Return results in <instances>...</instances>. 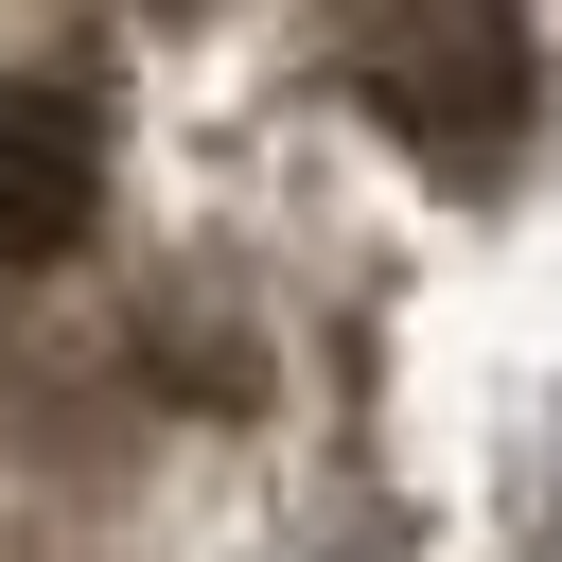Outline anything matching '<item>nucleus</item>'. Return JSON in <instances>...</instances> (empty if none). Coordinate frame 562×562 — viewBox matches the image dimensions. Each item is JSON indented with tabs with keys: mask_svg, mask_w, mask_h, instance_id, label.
Returning a JSON list of instances; mask_svg holds the SVG:
<instances>
[{
	"mask_svg": "<svg viewBox=\"0 0 562 562\" xmlns=\"http://www.w3.org/2000/svg\"><path fill=\"white\" fill-rule=\"evenodd\" d=\"M351 88H369L439 176H492V158L527 140V35H509L492 0H404V18H369Z\"/></svg>",
	"mask_w": 562,
	"mask_h": 562,
	"instance_id": "obj_1",
	"label": "nucleus"
},
{
	"mask_svg": "<svg viewBox=\"0 0 562 562\" xmlns=\"http://www.w3.org/2000/svg\"><path fill=\"white\" fill-rule=\"evenodd\" d=\"M105 193V123L70 88H0V263H53Z\"/></svg>",
	"mask_w": 562,
	"mask_h": 562,
	"instance_id": "obj_2",
	"label": "nucleus"
}]
</instances>
